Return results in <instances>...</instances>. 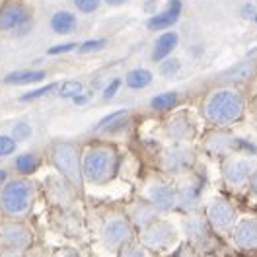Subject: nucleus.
<instances>
[{
    "label": "nucleus",
    "mask_w": 257,
    "mask_h": 257,
    "mask_svg": "<svg viewBox=\"0 0 257 257\" xmlns=\"http://www.w3.org/2000/svg\"><path fill=\"white\" fill-rule=\"evenodd\" d=\"M247 111V97L238 86H216L207 92L201 103L203 119L214 128L238 125Z\"/></svg>",
    "instance_id": "1"
},
{
    "label": "nucleus",
    "mask_w": 257,
    "mask_h": 257,
    "mask_svg": "<svg viewBox=\"0 0 257 257\" xmlns=\"http://www.w3.org/2000/svg\"><path fill=\"white\" fill-rule=\"evenodd\" d=\"M121 152L111 141H94L82 148V176L88 185H109L121 172Z\"/></svg>",
    "instance_id": "2"
},
{
    "label": "nucleus",
    "mask_w": 257,
    "mask_h": 257,
    "mask_svg": "<svg viewBox=\"0 0 257 257\" xmlns=\"http://www.w3.org/2000/svg\"><path fill=\"white\" fill-rule=\"evenodd\" d=\"M37 187L30 177H10L0 187V214L6 220H24L32 214Z\"/></svg>",
    "instance_id": "3"
},
{
    "label": "nucleus",
    "mask_w": 257,
    "mask_h": 257,
    "mask_svg": "<svg viewBox=\"0 0 257 257\" xmlns=\"http://www.w3.org/2000/svg\"><path fill=\"white\" fill-rule=\"evenodd\" d=\"M49 164L57 170V174L74 189H84V176H82V148L74 141L59 139L49 145L47 150Z\"/></svg>",
    "instance_id": "4"
},
{
    "label": "nucleus",
    "mask_w": 257,
    "mask_h": 257,
    "mask_svg": "<svg viewBox=\"0 0 257 257\" xmlns=\"http://www.w3.org/2000/svg\"><path fill=\"white\" fill-rule=\"evenodd\" d=\"M203 150L212 156V158H226L232 154H243V156H253L255 154V146L249 141L240 139L236 135H232L228 128H214L203 139Z\"/></svg>",
    "instance_id": "5"
},
{
    "label": "nucleus",
    "mask_w": 257,
    "mask_h": 257,
    "mask_svg": "<svg viewBox=\"0 0 257 257\" xmlns=\"http://www.w3.org/2000/svg\"><path fill=\"white\" fill-rule=\"evenodd\" d=\"M99 238L107 249L121 251L135 238V226L128 220L127 214L115 212L103 220V224L99 228Z\"/></svg>",
    "instance_id": "6"
},
{
    "label": "nucleus",
    "mask_w": 257,
    "mask_h": 257,
    "mask_svg": "<svg viewBox=\"0 0 257 257\" xmlns=\"http://www.w3.org/2000/svg\"><path fill=\"white\" fill-rule=\"evenodd\" d=\"M255 170V164L251 160V156H243V154H232L220 160V176L228 189L232 191H240L245 189L249 183L251 172Z\"/></svg>",
    "instance_id": "7"
},
{
    "label": "nucleus",
    "mask_w": 257,
    "mask_h": 257,
    "mask_svg": "<svg viewBox=\"0 0 257 257\" xmlns=\"http://www.w3.org/2000/svg\"><path fill=\"white\" fill-rule=\"evenodd\" d=\"M33 8L24 0H4L0 4V33L32 30Z\"/></svg>",
    "instance_id": "8"
},
{
    "label": "nucleus",
    "mask_w": 257,
    "mask_h": 257,
    "mask_svg": "<svg viewBox=\"0 0 257 257\" xmlns=\"http://www.w3.org/2000/svg\"><path fill=\"white\" fill-rule=\"evenodd\" d=\"M160 168L166 176H189L195 168V152L187 145L168 146L160 152Z\"/></svg>",
    "instance_id": "9"
},
{
    "label": "nucleus",
    "mask_w": 257,
    "mask_h": 257,
    "mask_svg": "<svg viewBox=\"0 0 257 257\" xmlns=\"http://www.w3.org/2000/svg\"><path fill=\"white\" fill-rule=\"evenodd\" d=\"M32 228L24 220H4L0 222V249L24 253L32 247Z\"/></svg>",
    "instance_id": "10"
},
{
    "label": "nucleus",
    "mask_w": 257,
    "mask_h": 257,
    "mask_svg": "<svg viewBox=\"0 0 257 257\" xmlns=\"http://www.w3.org/2000/svg\"><path fill=\"white\" fill-rule=\"evenodd\" d=\"M176 226L168 220H154L145 230H141V245L148 251H166L177 241Z\"/></svg>",
    "instance_id": "11"
},
{
    "label": "nucleus",
    "mask_w": 257,
    "mask_h": 257,
    "mask_svg": "<svg viewBox=\"0 0 257 257\" xmlns=\"http://www.w3.org/2000/svg\"><path fill=\"white\" fill-rule=\"evenodd\" d=\"M205 218L212 230L224 234V232L234 230V226L238 222V209L234 207V203H230L224 197H216L207 205Z\"/></svg>",
    "instance_id": "12"
},
{
    "label": "nucleus",
    "mask_w": 257,
    "mask_h": 257,
    "mask_svg": "<svg viewBox=\"0 0 257 257\" xmlns=\"http://www.w3.org/2000/svg\"><path fill=\"white\" fill-rule=\"evenodd\" d=\"M145 199L160 214L177 209V191L168 181H160V179L150 181L145 187Z\"/></svg>",
    "instance_id": "13"
},
{
    "label": "nucleus",
    "mask_w": 257,
    "mask_h": 257,
    "mask_svg": "<svg viewBox=\"0 0 257 257\" xmlns=\"http://www.w3.org/2000/svg\"><path fill=\"white\" fill-rule=\"evenodd\" d=\"M203 179L197 176H185L181 179V183L176 187L177 191V209L185 210V212H195L199 209L201 201H203Z\"/></svg>",
    "instance_id": "14"
},
{
    "label": "nucleus",
    "mask_w": 257,
    "mask_h": 257,
    "mask_svg": "<svg viewBox=\"0 0 257 257\" xmlns=\"http://www.w3.org/2000/svg\"><path fill=\"white\" fill-rule=\"evenodd\" d=\"M257 74V59L247 57L240 63L232 64L230 68H226L222 72H218V76L214 78V82L218 86H238L249 82Z\"/></svg>",
    "instance_id": "15"
},
{
    "label": "nucleus",
    "mask_w": 257,
    "mask_h": 257,
    "mask_svg": "<svg viewBox=\"0 0 257 257\" xmlns=\"http://www.w3.org/2000/svg\"><path fill=\"white\" fill-rule=\"evenodd\" d=\"M195 133H197V127L185 111L172 115L166 123V137L172 141V145H187L195 139Z\"/></svg>",
    "instance_id": "16"
},
{
    "label": "nucleus",
    "mask_w": 257,
    "mask_h": 257,
    "mask_svg": "<svg viewBox=\"0 0 257 257\" xmlns=\"http://www.w3.org/2000/svg\"><path fill=\"white\" fill-rule=\"evenodd\" d=\"M128 123H131V109L123 107V109H117V111H111L105 117H101L92 127V131L99 133V135H117L119 131H125Z\"/></svg>",
    "instance_id": "17"
},
{
    "label": "nucleus",
    "mask_w": 257,
    "mask_h": 257,
    "mask_svg": "<svg viewBox=\"0 0 257 257\" xmlns=\"http://www.w3.org/2000/svg\"><path fill=\"white\" fill-rule=\"evenodd\" d=\"M234 243L240 249H255L257 247V218L247 216L236 222L234 230Z\"/></svg>",
    "instance_id": "18"
},
{
    "label": "nucleus",
    "mask_w": 257,
    "mask_h": 257,
    "mask_svg": "<svg viewBox=\"0 0 257 257\" xmlns=\"http://www.w3.org/2000/svg\"><path fill=\"white\" fill-rule=\"evenodd\" d=\"M179 45V33L176 30H168V32H162L158 35V39L154 41L152 51H150V59L152 63L160 64L162 61H166L168 57L174 55V51Z\"/></svg>",
    "instance_id": "19"
},
{
    "label": "nucleus",
    "mask_w": 257,
    "mask_h": 257,
    "mask_svg": "<svg viewBox=\"0 0 257 257\" xmlns=\"http://www.w3.org/2000/svg\"><path fill=\"white\" fill-rule=\"evenodd\" d=\"M127 216L137 230H145L146 226H150L154 220L160 218V212L154 209L146 199H141V201H137V203L131 205Z\"/></svg>",
    "instance_id": "20"
},
{
    "label": "nucleus",
    "mask_w": 257,
    "mask_h": 257,
    "mask_svg": "<svg viewBox=\"0 0 257 257\" xmlns=\"http://www.w3.org/2000/svg\"><path fill=\"white\" fill-rule=\"evenodd\" d=\"M47 78V70L41 68H20L8 72L2 82L8 86H33V84H41Z\"/></svg>",
    "instance_id": "21"
},
{
    "label": "nucleus",
    "mask_w": 257,
    "mask_h": 257,
    "mask_svg": "<svg viewBox=\"0 0 257 257\" xmlns=\"http://www.w3.org/2000/svg\"><path fill=\"white\" fill-rule=\"evenodd\" d=\"M49 28L55 35H72L78 30V18L70 10H57L49 20Z\"/></svg>",
    "instance_id": "22"
},
{
    "label": "nucleus",
    "mask_w": 257,
    "mask_h": 257,
    "mask_svg": "<svg viewBox=\"0 0 257 257\" xmlns=\"http://www.w3.org/2000/svg\"><path fill=\"white\" fill-rule=\"evenodd\" d=\"M41 164H43L41 154H37V152H22V154H16V156H14L12 168H14L16 176L32 177L35 172H39Z\"/></svg>",
    "instance_id": "23"
},
{
    "label": "nucleus",
    "mask_w": 257,
    "mask_h": 257,
    "mask_svg": "<svg viewBox=\"0 0 257 257\" xmlns=\"http://www.w3.org/2000/svg\"><path fill=\"white\" fill-rule=\"evenodd\" d=\"M152 82H154V72L150 68H145V66H139V68L128 70L127 76L123 78V84L127 86L128 90H133V92L145 90L148 86H152Z\"/></svg>",
    "instance_id": "24"
},
{
    "label": "nucleus",
    "mask_w": 257,
    "mask_h": 257,
    "mask_svg": "<svg viewBox=\"0 0 257 257\" xmlns=\"http://www.w3.org/2000/svg\"><path fill=\"white\" fill-rule=\"evenodd\" d=\"M179 20H181V14H176V12L168 10V8H164L162 12L148 18L146 28L150 32H168V30H172L176 26Z\"/></svg>",
    "instance_id": "25"
},
{
    "label": "nucleus",
    "mask_w": 257,
    "mask_h": 257,
    "mask_svg": "<svg viewBox=\"0 0 257 257\" xmlns=\"http://www.w3.org/2000/svg\"><path fill=\"white\" fill-rule=\"evenodd\" d=\"M181 101V94L176 90H168V92H160L150 99V109L156 113H168L174 111Z\"/></svg>",
    "instance_id": "26"
},
{
    "label": "nucleus",
    "mask_w": 257,
    "mask_h": 257,
    "mask_svg": "<svg viewBox=\"0 0 257 257\" xmlns=\"http://www.w3.org/2000/svg\"><path fill=\"white\" fill-rule=\"evenodd\" d=\"M209 222H207V218H203V216H199V214H187V218L183 220V232H185V236L187 238H191V240H201V238H205L207 236V232H209Z\"/></svg>",
    "instance_id": "27"
},
{
    "label": "nucleus",
    "mask_w": 257,
    "mask_h": 257,
    "mask_svg": "<svg viewBox=\"0 0 257 257\" xmlns=\"http://www.w3.org/2000/svg\"><path fill=\"white\" fill-rule=\"evenodd\" d=\"M33 133H35V128H33V125L28 119H20V121H16V123L12 125V128H10V137L16 141L18 145L30 141L33 137Z\"/></svg>",
    "instance_id": "28"
},
{
    "label": "nucleus",
    "mask_w": 257,
    "mask_h": 257,
    "mask_svg": "<svg viewBox=\"0 0 257 257\" xmlns=\"http://www.w3.org/2000/svg\"><path fill=\"white\" fill-rule=\"evenodd\" d=\"M59 86H61V82H49V84H43V86H37L35 90H30L24 96H20V101H35V99L47 97L51 94H55L59 90Z\"/></svg>",
    "instance_id": "29"
},
{
    "label": "nucleus",
    "mask_w": 257,
    "mask_h": 257,
    "mask_svg": "<svg viewBox=\"0 0 257 257\" xmlns=\"http://www.w3.org/2000/svg\"><path fill=\"white\" fill-rule=\"evenodd\" d=\"M82 92H84V84L80 80H64L61 82V86L57 90L59 97H63V99H72Z\"/></svg>",
    "instance_id": "30"
},
{
    "label": "nucleus",
    "mask_w": 257,
    "mask_h": 257,
    "mask_svg": "<svg viewBox=\"0 0 257 257\" xmlns=\"http://www.w3.org/2000/svg\"><path fill=\"white\" fill-rule=\"evenodd\" d=\"M107 43H109V39H105V37L86 39V41H80V45H78V51H76V53H80V55L97 53V51H103V49L107 47Z\"/></svg>",
    "instance_id": "31"
},
{
    "label": "nucleus",
    "mask_w": 257,
    "mask_h": 257,
    "mask_svg": "<svg viewBox=\"0 0 257 257\" xmlns=\"http://www.w3.org/2000/svg\"><path fill=\"white\" fill-rule=\"evenodd\" d=\"M181 61L177 59V57H168L166 61H162L160 64H158V68H160V74L164 76V78H172V76H176V74H179V70H181Z\"/></svg>",
    "instance_id": "32"
},
{
    "label": "nucleus",
    "mask_w": 257,
    "mask_h": 257,
    "mask_svg": "<svg viewBox=\"0 0 257 257\" xmlns=\"http://www.w3.org/2000/svg\"><path fill=\"white\" fill-rule=\"evenodd\" d=\"M18 150V143L10 137V133H0V160L14 156Z\"/></svg>",
    "instance_id": "33"
},
{
    "label": "nucleus",
    "mask_w": 257,
    "mask_h": 257,
    "mask_svg": "<svg viewBox=\"0 0 257 257\" xmlns=\"http://www.w3.org/2000/svg\"><path fill=\"white\" fill-rule=\"evenodd\" d=\"M76 12L80 14H96L97 10L101 8L103 0H72Z\"/></svg>",
    "instance_id": "34"
},
{
    "label": "nucleus",
    "mask_w": 257,
    "mask_h": 257,
    "mask_svg": "<svg viewBox=\"0 0 257 257\" xmlns=\"http://www.w3.org/2000/svg\"><path fill=\"white\" fill-rule=\"evenodd\" d=\"M121 86H123V80H121V78H117V76L111 78V80L103 86V90H101V99H103V101H111L113 97L119 94Z\"/></svg>",
    "instance_id": "35"
},
{
    "label": "nucleus",
    "mask_w": 257,
    "mask_h": 257,
    "mask_svg": "<svg viewBox=\"0 0 257 257\" xmlns=\"http://www.w3.org/2000/svg\"><path fill=\"white\" fill-rule=\"evenodd\" d=\"M80 43H59L47 49L49 57H57V55H68V53H76Z\"/></svg>",
    "instance_id": "36"
},
{
    "label": "nucleus",
    "mask_w": 257,
    "mask_h": 257,
    "mask_svg": "<svg viewBox=\"0 0 257 257\" xmlns=\"http://www.w3.org/2000/svg\"><path fill=\"white\" fill-rule=\"evenodd\" d=\"M119 257H146V249L141 245V243H128L125 245L121 251H119Z\"/></svg>",
    "instance_id": "37"
},
{
    "label": "nucleus",
    "mask_w": 257,
    "mask_h": 257,
    "mask_svg": "<svg viewBox=\"0 0 257 257\" xmlns=\"http://www.w3.org/2000/svg\"><path fill=\"white\" fill-rule=\"evenodd\" d=\"M53 257H82V255L80 251L74 249V247H63V249H59Z\"/></svg>",
    "instance_id": "38"
},
{
    "label": "nucleus",
    "mask_w": 257,
    "mask_h": 257,
    "mask_svg": "<svg viewBox=\"0 0 257 257\" xmlns=\"http://www.w3.org/2000/svg\"><path fill=\"white\" fill-rule=\"evenodd\" d=\"M90 97H92V92H90V94H88V92H86V90H84V92H82V94H78V96H76V97H72V99H70V101H72V103H74V105H84V103H88V101H90Z\"/></svg>",
    "instance_id": "39"
},
{
    "label": "nucleus",
    "mask_w": 257,
    "mask_h": 257,
    "mask_svg": "<svg viewBox=\"0 0 257 257\" xmlns=\"http://www.w3.org/2000/svg\"><path fill=\"white\" fill-rule=\"evenodd\" d=\"M247 189H249V193L253 195L257 199V166H255V170L251 172V177H249V183H247Z\"/></svg>",
    "instance_id": "40"
},
{
    "label": "nucleus",
    "mask_w": 257,
    "mask_h": 257,
    "mask_svg": "<svg viewBox=\"0 0 257 257\" xmlns=\"http://www.w3.org/2000/svg\"><path fill=\"white\" fill-rule=\"evenodd\" d=\"M103 4H107V6H111V8H119V6L128 4V0H103Z\"/></svg>",
    "instance_id": "41"
},
{
    "label": "nucleus",
    "mask_w": 257,
    "mask_h": 257,
    "mask_svg": "<svg viewBox=\"0 0 257 257\" xmlns=\"http://www.w3.org/2000/svg\"><path fill=\"white\" fill-rule=\"evenodd\" d=\"M8 179H10V172H8L6 168H0V187H2Z\"/></svg>",
    "instance_id": "42"
},
{
    "label": "nucleus",
    "mask_w": 257,
    "mask_h": 257,
    "mask_svg": "<svg viewBox=\"0 0 257 257\" xmlns=\"http://www.w3.org/2000/svg\"><path fill=\"white\" fill-rule=\"evenodd\" d=\"M0 257H24L18 251H6V249H0Z\"/></svg>",
    "instance_id": "43"
},
{
    "label": "nucleus",
    "mask_w": 257,
    "mask_h": 257,
    "mask_svg": "<svg viewBox=\"0 0 257 257\" xmlns=\"http://www.w3.org/2000/svg\"><path fill=\"white\" fill-rule=\"evenodd\" d=\"M0 216H2V214H0Z\"/></svg>",
    "instance_id": "44"
}]
</instances>
